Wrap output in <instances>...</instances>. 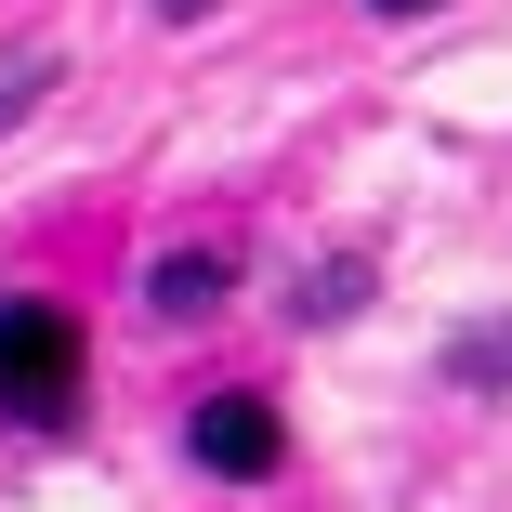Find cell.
<instances>
[{"mask_svg":"<svg viewBox=\"0 0 512 512\" xmlns=\"http://www.w3.org/2000/svg\"><path fill=\"white\" fill-rule=\"evenodd\" d=\"M79 407V329L53 316V302H27V289H0V421H27V434H53Z\"/></svg>","mask_w":512,"mask_h":512,"instance_id":"6da1fadb","label":"cell"},{"mask_svg":"<svg viewBox=\"0 0 512 512\" xmlns=\"http://www.w3.org/2000/svg\"><path fill=\"white\" fill-rule=\"evenodd\" d=\"M224 289H237L224 250H158V263H145V316H171V329H184V316H224Z\"/></svg>","mask_w":512,"mask_h":512,"instance_id":"3957f363","label":"cell"},{"mask_svg":"<svg viewBox=\"0 0 512 512\" xmlns=\"http://www.w3.org/2000/svg\"><path fill=\"white\" fill-rule=\"evenodd\" d=\"M197 473H224V486H263L289 460V421H276V394L263 381H224V394H197V421H184Z\"/></svg>","mask_w":512,"mask_h":512,"instance_id":"7a4b0ae2","label":"cell"},{"mask_svg":"<svg viewBox=\"0 0 512 512\" xmlns=\"http://www.w3.org/2000/svg\"><path fill=\"white\" fill-rule=\"evenodd\" d=\"M40 92H53V53H0V132H14Z\"/></svg>","mask_w":512,"mask_h":512,"instance_id":"8992f818","label":"cell"},{"mask_svg":"<svg viewBox=\"0 0 512 512\" xmlns=\"http://www.w3.org/2000/svg\"><path fill=\"white\" fill-rule=\"evenodd\" d=\"M368 14H447V0H368Z\"/></svg>","mask_w":512,"mask_h":512,"instance_id":"ba28073f","label":"cell"},{"mask_svg":"<svg viewBox=\"0 0 512 512\" xmlns=\"http://www.w3.org/2000/svg\"><path fill=\"white\" fill-rule=\"evenodd\" d=\"M197 14H211V0H158V27H197Z\"/></svg>","mask_w":512,"mask_h":512,"instance_id":"52a82bcc","label":"cell"},{"mask_svg":"<svg viewBox=\"0 0 512 512\" xmlns=\"http://www.w3.org/2000/svg\"><path fill=\"white\" fill-rule=\"evenodd\" d=\"M447 381H460V394H512V316H473V329L447 342Z\"/></svg>","mask_w":512,"mask_h":512,"instance_id":"277c9868","label":"cell"},{"mask_svg":"<svg viewBox=\"0 0 512 512\" xmlns=\"http://www.w3.org/2000/svg\"><path fill=\"white\" fill-rule=\"evenodd\" d=\"M355 302H368V263L342 250V263H316V289H289V316H316V329H329V316H355Z\"/></svg>","mask_w":512,"mask_h":512,"instance_id":"5b68a950","label":"cell"}]
</instances>
